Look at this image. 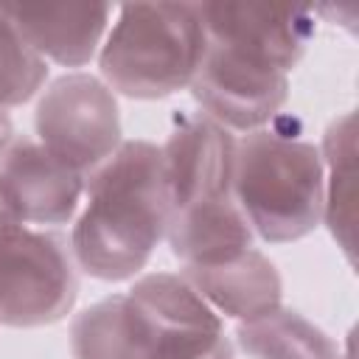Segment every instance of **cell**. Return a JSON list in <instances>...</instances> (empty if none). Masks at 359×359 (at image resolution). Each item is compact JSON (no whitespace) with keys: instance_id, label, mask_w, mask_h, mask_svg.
Returning <instances> with one entry per match:
<instances>
[{"instance_id":"obj_3","label":"cell","mask_w":359,"mask_h":359,"mask_svg":"<svg viewBox=\"0 0 359 359\" xmlns=\"http://www.w3.org/2000/svg\"><path fill=\"white\" fill-rule=\"evenodd\" d=\"M233 199L269 244L309 236L323 222L320 146L280 129L247 132L236 140Z\"/></svg>"},{"instance_id":"obj_16","label":"cell","mask_w":359,"mask_h":359,"mask_svg":"<svg viewBox=\"0 0 359 359\" xmlns=\"http://www.w3.org/2000/svg\"><path fill=\"white\" fill-rule=\"evenodd\" d=\"M238 348L252 359H351L348 353L300 311L278 306L275 311L236 325Z\"/></svg>"},{"instance_id":"obj_5","label":"cell","mask_w":359,"mask_h":359,"mask_svg":"<svg viewBox=\"0 0 359 359\" xmlns=\"http://www.w3.org/2000/svg\"><path fill=\"white\" fill-rule=\"evenodd\" d=\"M34 129L48 151L84 177L123 143L115 93L84 70L65 73L39 93Z\"/></svg>"},{"instance_id":"obj_14","label":"cell","mask_w":359,"mask_h":359,"mask_svg":"<svg viewBox=\"0 0 359 359\" xmlns=\"http://www.w3.org/2000/svg\"><path fill=\"white\" fill-rule=\"evenodd\" d=\"M323 157V224L353 264L356 230V115L345 112L328 123L320 146Z\"/></svg>"},{"instance_id":"obj_1","label":"cell","mask_w":359,"mask_h":359,"mask_svg":"<svg viewBox=\"0 0 359 359\" xmlns=\"http://www.w3.org/2000/svg\"><path fill=\"white\" fill-rule=\"evenodd\" d=\"M168 219L160 146L123 140L84 177V210L67 238L76 266L98 280L135 278L165 238Z\"/></svg>"},{"instance_id":"obj_8","label":"cell","mask_w":359,"mask_h":359,"mask_svg":"<svg viewBox=\"0 0 359 359\" xmlns=\"http://www.w3.org/2000/svg\"><path fill=\"white\" fill-rule=\"evenodd\" d=\"M84 199V174L36 137L14 135L0 154V213L31 227L67 224Z\"/></svg>"},{"instance_id":"obj_2","label":"cell","mask_w":359,"mask_h":359,"mask_svg":"<svg viewBox=\"0 0 359 359\" xmlns=\"http://www.w3.org/2000/svg\"><path fill=\"white\" fill-rule=\"evenodd\" d=\"M205 48L199 3H126L95 59L112 93L151 101L185 90Z\"/></svg>"},{"instance_id":"obj_15","label":"cell","mask_w":359,"mask_h":359,"mask_svg":"<svg viewBox=\"0 0 359 359\" xmlns=\"http://www.w3.org/2000/svg\"><path fill=\"white\" fill-rule=\"evenodd\" d=\"M73 359H146L149 334L146 323L123 294H107L79 311L70 323Z\"/></svg>"},{"instance_id":"obj_4","label":"cell","mask_w":359,"mask_h":359,"mask_svg":"<svg viewBox=\"0 0 359 359\" xmlns=\"http://www.w3.org/2000/svg\"><path fill=\"white\" fill-rule=\"evenodd\" d=\"M79 297L70 241L50 227L0 216V325L39 328L65 320Z\"/></svg>"},{"instance_id":"obj_17","label":"cell","mask_w":359,"mask_h":359,"mask_svg":"<svg viewBox=\"0 0 359 359\" xmlns=\"http://www.w3.org/2000/svg\"><path fill=\"white\" fill-rule=\"evenodd\" d=\"M48 79V62L28 45L0 3V109L31 101Z\"/></svg>"},{"instance_id":"obj_18","label":"cell","mask_w":359,"mask_h":359,"mask_svg":"<svg viewBox=\"0 0 359 359\" xmlns=\"http://www.w3.org/2000/svg\"><path fill=\"white\" fill-rule=\"evenodd\" d=\"M11 137H14V123L8 118V109H0V154L11 143Z\"/></svg>"},{"instance_id":"obj_10","label":"cell","mask_w":359,"mask_h":359,"mask_svg":"<svg viewBox=\"0 0 359 359\" xmlns=\"http://www.w3.org/2000/svg\"><path fill=\"white\" fill-rule=\"evenodd\" d=\"M210 42L289 73L314 36V11L269 3H199Z\"/></svg>"},{"instance_id":"obj_7","label":"cell","mask_w":359,"mask_h":359,"mask_svg":"<svg viewBox=\"0 0 359 359\" xmlns=\"http://www.w3.org/2000/svg\"><path fill=\"white\" fill-rule=\"evenodd\" d=\"M202 115L227 132L264 129L289 98V73L210 42L188 84Z\"/></svg>"},{"instance_id":"obj_12","label":"cell","mask_w":359,"mask_h":359,"mask_svg":"<svg viewBox=\"0 0 359 359\" xmlns=\"http://www.w3.org/2000/svg\"><path fill=\"white\" fill-rule=\"evenodd\" d=\"M196 294L222 317L250 323L278 306H283V280L278 266L261 252L247 250L244 255L216 266H182L180 272Z\"/></svg>"},{"instance_id":"obj_9","label":"cell","mask_w":359,"mask_h":359,"mask_svg":"<svg viewBox=\"0 0 359 359\" xmlns=\"http://www.w3.org/2000/svg\"><path fill=\"white\" fill-rule=\"evenodd\" d=\"M168 210L233 194L236 137L208 115L182 112L160 146Z\"/></svg>"},{"instance_id":"obj_13","label":"cell","mask_w":359,"mask_h":359,"mask_svg":"<svg viewBox=\"0 0 359 359\" xmlns=\"http://www.w3.org/2000/svg\"><path fill=\"white\" fill-rule=\"evenodd\" d=\"M165 241L182 266H216L252 250L255 233L230 194L171 213Z\"/></svg>"},{"instance_id":"obj_11","label":"cell","mask_w":359,"mask_h":359,"mask_svg":"<svg viewBox=\"0 0 359 359\" xmlns=\"http://www.w3.org/2000/svg\"><path fill=\"white\" fill-rule=\"evenodd\" d=\"M28 45L62 67L90 65L109 31V3H3Z\"/></svg>"},{"instance_id":"obj_6","label":"cell","mask_w":359,"mask_h":359,"mask_svg":"<svg viewBox=\"0 0 359 359\" xmlns=\"http://www.w3.org/2000/svg\"><path fill=\"white\" fill-rule=\"evenodd\" d=\"M126 294L146 323V359H236L222 317L180 272H149Z\"/></svg>"},{"instance_id":"obj_19","label":"cell","mask_w":359,"mask_h":359,"mask_svg":"<svg viewBox=\"0 0 359 359\" xmlns=\"http://www.w3.org/2000/svg\"><path fill=\"white\" fill-rule=\"evenodd\" d=\"M0 216H3V213H0Z\"/></svg>"}]
</instances>
